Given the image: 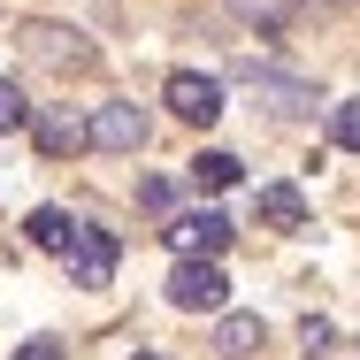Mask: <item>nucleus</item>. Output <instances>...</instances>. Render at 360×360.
<instances>
[{
    "instance_id": "obj_1",
    "label": "nucleus",
    "mask_w": 360,
    "mask_h": 360,
    "mask_svg": "<svg viewBox=\"0 0 360 360\" xmlns=\"http://www.w3.org/2000/svg\"><path fill=\"white\" fill-rule=\"evenodd\" d=\"M238 77H245V84H253V100H261V108H269V115H307V108H314V100H322V92H314V84H307V77H291V70H269V62H238Z\"/></svg>"
},
{
    "instance_id": "obj_2",
    "label": "nucleus",
    "mask_w": 360,
    "mask_h": 360,
    "mask_svg": "<svg viewBox=\"0 0 360 360\" xmlns=\"http://www.w3.org/2000/svg\"><path fill=\"white\" fill-rule=\"evenodd\" d=\"M161 238H169V253H176V261H215V253L230 245V238H238V230H230V215L200 207V215H176L169 230H161Z\"/></svg>"
},
{
    "instance_id": "obj_3",
    "label": "nucleus",
    "mask_w": 360,
    "mask_h": 360,
    "mask_svg": "<svg viewBox=\"0 0 360 360\" xmlns=\"http://www.w3.org/2000/svg\"><path fill=\"white\" fill-rule=\"evenodd\" d=\"M84 146H100V153H139L146 146V108L139 100H108V108L84 123Z\"/></svg>"
},
{
    "instance_id": "obj_4",
    "label": "nucleus",
    "mask_w": 360,
    "mask_h": 360,
    "mask_svg": "<svg viewBox=\"0 0 360 360\" xmlns=\"http://www.w3.org/2000/svg\"><path fill=\"white\" fill-rule=\"evenodd\" d=\"M222 299H230V276H222L215 261H176V276H169V307H184V314H215Z\"/></svg>"
},
{
    "instance_id": "obj_5",
    "label": "nucleus",
    "mask_w": 360,
    "mask_h": 360,
    "mask_svg": "<svg viewBox=\"0 0 360 360\" xmlns=\"http://www.w3.org/2000/svg\"><path fill=\"white\" fill-rule=\"evenodd\" d=\"M169 108H176L192 131H207V123L222 115V84H215V77H200V70H176V77H169Z\"/></svg>"
},
{
    "instance_id": "obj_6",
    "label": "nucleus",
    "mask_w": 360,
    "mask_h": 360,
    "mask_svg": "<svg viewBox=\"0 0 360 360\" xmlns=\"http://www.w3.org/2000/svg\"><path fill=\"white\" fill-rule=\"evenodd\" d=\"M23 46H31V62H46V70H92V46H84L77 31H62V23H31Z\"/></svg>"
},
{
    "instance_id": "obj_7",
    "label": "nucleus",
    "mask_w": 360,
    "mask_h": 360,
    "mask_svg": "<svg viewBox=\"0 0 360 360\" xmlns=\"http://www.w3.org/2000/svg\"><path fill=\"white\" fill-rule=\"evenodd\" d=\"M115 276V238L100 222H77V245H70V284H108Z\"/></svg>"
},
{
    "instance_id": "obj_8",
    "label": "nucleus",
    "mask_w": 360,
    "mask_h": 360,
    "mask_svg": "<svg viewBox=\"0 0 360 360\" xmlns=\"http://www.w3.org/2000/svg\"><path fill=\"white\" fill-rule=\"evenodd\" d=\"M261 345H269V322L261 314H222L215 322V353L222 360H253Z\"/></svg>"
},
{
    "instance_id": "obj_9",
    "label": "nucleus",
    "mask_w": 360,
    "mask_h": 360,
    "mask_svg": "<svg viewBox=\"0 0 360 360\" xmlns=\"http://www.w3.org/2000/svg\"><path fill=\"white\" fill-rule=\"evenodd\" d=\"M23 230H31V245H39V253H62V261H70V245H77V215H62V207H39Z\"/></svg>"
},
{
    "instance_id": "obj_10",
    "label": "nucleus",
    "mask_w": 360,
    "mask_h": 360,
    "mask_svg": "<svg viewBox=\"0 0 360 360\" xmlns=\"http://www.w3.org/2000/svg\"><path fill=\"white\" fill-rule=\"evenodd\" d=\"M253 215L269 222V230H299V222H307V200H299V184H269V192L253 200Z\"/></svg>"
},
{
    "instance_id": "obj_11",
    "label": "nucleus",
    "mask_w": 360,
    "mask_h": 360,
    "mask_svg": "<svg viewBox=\"0 0 360 360\" xmlns=\"http://www.w3.org/2000/svg\"><path fill=\"white\" fill-rule=\"evenodd\" d=\"M77 146H84V123H77V115H62V108L39 115V153H46V161H62V153H77Z\"/></svg>"
},
{
    "instance_id": "obj_12",
    "label": "nucleus",
    "mask_w": 360,
    "mask_h": 360,
    "mask_svg": "<svg viewBox=\"0 0 360 360\" xmlns=\"http://www.w3.org/2000/svg\"><path fill=\"white\" fill-rule=\"evenodd\" d=\"M230 15L253 23V31H284L291 15H299V0H230Z\"/></svg>"
},
{
    "instance_id": "obj_13",
    "label": "nucleus",
    "mask_w": 360,
    "mask_h": 360,
    "mask_svg": "<svg viewBox=\"0 0 360 360\" xmlns=\"http://www.w3.org/2000/svg\"><path fill=\"white\" fill-rule=\"evenodd\" d=\"M192 176H200L207 192H230V184L245 176V169H238V153H200V161H192Z\"/></svg>"
},
{
    "instance_id": "obj_14",
    "label": "nucleus",
    "mask_w": 360,
    "mask_h": 360,
    "mask_svg": "<svg viewBox=\"0 0 360 360\" xmlns=\"http://www.w3.org/2000/svg\"><path fill=\"white\" fill-rule=\"evenodd\" d=\"M330 139L345 146V153H360V100H338V115H330Z\"/></svg>"
},
{
    "instance_id": "obj_15",
    "label": "nucleus",
    "mask_w": 360,
    "mask_h": 360,
    "mask_svg": "<svg viewBox=\"0 0 360 360\" xmlns=\"http://www.w3.org/2000/svg\"><path fill=\"white\" fill-rule=\"evenodd\" d=\"M23 123H31V100H23V84L0 77V131H23Z\"/></svg>"
},
{
    "instance_id": "obj_16",
    "label": "nucleus",
    "mask_w": 360,
    "mask_h": 360,
    "mask_svg": "<svg viewBox=\"0 0 360 360\" xmlns=\"http://www.w3.org/2000/svg\"><path fill=\"white\" fill-rule=\"evenodd\" d=\"M330 345H338V330H330L322 314H307V330H299V353H307V360H322Z\"/></svg>"
},
{
    "instance_id": "obj_17",
    "label": "nucleus",
    "mask_w": 360,
    "mask_h": 360,
    "mask_svg": "<svg viewBox=\"0 0 360 360\" xmlns=\"http://www.w3.org/2000/svg\"><path fill=\"white\" fill-rule=\"evenodd\" d=\"M139 200H146V207H176V184H169V176H146Z\"/></svg>"
},
{
    "instance_id": "obj_18",
    "label": "nucleus",
    "mask_w": 360,
    "mask_h": 360,
    "mask_svg": "<svg viewBox=\"0 0 360 360\" xmlns=\"http://www.w3.org/2000/svg\"><path fill=\"white\" fill-rule=\"evenodd\" d=\"M15 360H62V345H54V338H31V345H23Z\"/></svg>"
},
{
    "instance_id": "obj_19",
    "label": "nucleus",
    "mask_w": 360,
    "mask_h": 360,
    "mask_svg": "<svg viewBox=\"0 0 360 360\" xmlns=\"http://www.w3.org/2000/svg\"><path fill=\"white\" fill-rule=\"evenodd\" d=\"M139 360H169V353H139Z\"/></svg>"
}]
</instances>
